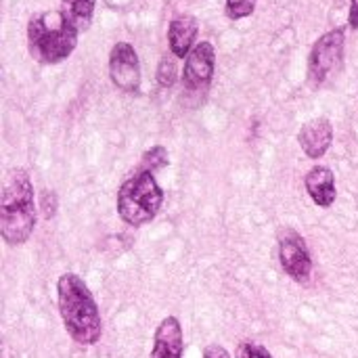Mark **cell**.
Segmentation results:
<instances>
[{
  "label": "cell",
  "instance_id": "cell-13",
  "mask_svg": "<svg viewBox=\"0 0 358 358\" xmlns=\"http://www.w3.org/2000/svg\"><path fill=\"white\" fill-rule=\"evenodd\" d=\"M61 10L78 27V31H86L92 23L94 0H61Z\"/></svg>",
  "mask_w": 358,
  "mask_h": 358
},
{
  "label": "cell",
  "instance_id": "cell-10",
  "mask_svg": "<svg viewBox=\"0 0 358 358\" xmlns=\"http://www.w3.org/2000/svg\"><path fill=\"white\" fill-rule=\"evenodd\" d=\"M298 145L308 159H321L334 145V124L327 117L306 122L298 132Z\"/></svg>",
  "mask_w": 358,
  "mask_h": 358
},
{
  "label": "cell",
  "instance_id": "cell-5",
  "mask_svg": "<svg viewBox=\"0 0 358 358\" xmlns=\"http://www.w3.org/2000/svg\"><path fill=\"white\" fill-rule=\"evenodd\" d=\"M344 29L336 27L329 29L327 34H323L310 50L308 57V78L315 86L325 84L340 67L344 61Z\"/></svg>",
  "mask_w": 358,
  "mask_h": 358
},
{
  "label": "cell",
  "instance_id": "cell-12",
  "mask_svg": "<svg viewBox=\"0 0 358 358\" xmlns=\"http://www.w3.org/2000/svg\"><path fill=\"white\" fill-rule=\"evenodd\" d=\"M199 34V21L193 15H178L168 25V44L170 52L176 59H187L195 48V40Z\"/></svg>",
  "mask_w": 358,
  "mask_h": 358
},
{
  "label": "cell",
  "instance_id": "cell-9",
  "mask_svg": "<svg viewBox=\"0 0 358 358\" xmlns=\"http://www.w3.org/2000/svg\"><path fill=\"white\" fill-rule=\"evenodd\" d=\"M185 357V334L178 317L170 315L159 321L153 334V346L149 358H182Z\"/></svg>",
  "mask_w": 358,
  "mask_h": 358
},
{
  "label": "cell",
  "instance_id": "cell-7",
  "mask_svg": "<svg viewBox=\"0 0 358 358\" xmlns=\"http://www.w3.org/2000/svg\"><path fill=\"white\" fill-rule=\"evenodd\" d=\"M109 78L122 92H138L141 88V61L130 42L113 44L109 52Z\"/></svg>",
  "mask_w": 358,
  "mask_h": 358
},
{
  "label": "cell",
  "instance_id": "cell-17",
  "mask_svg": "<svg viewBox=\"0 0 358 358\" xmlns=\"http://www.w3.org/2000/svg\"><path fill=\"white\" fill-rule=\"evenodd\" d=\"M235 358H275L268 348H264L262 344L258 342H252V340H245L237 346L235 350Z\"/></svg>",
  "mask_w": 358,
  "mask_h": 358
},
{
  "label": "cell",
  "instance_id": "cell-6",
  "mask_svg": "<svg viewBox=\"0 0 358 358\" xmlns=\"http://www.w3.org/2000/svg\"><path fill=\"white\" fill-rule=\"evenodd\" d=\"M277 256L283 273L298 285H306L313 277V256L308 243L294 229L279 231L277 237Z\"/></svg>",
  "mask_w": 358,
  "mask_h": 358
},
{
  "label": "cell",
  "instance_id": "cell-4",
  "mask_svg": "<svg viewBox=\"0 0 358 358\" xmlns=\"http://www.w3.org/2000/svg\"><path fill=\"white\" fill-rule=\"evenodd\" d=\"M164 206V189L157 185V178L149 170H136L126 178L115 197L117 216L134 229H141L155 220Z\"/></svg>",
  "mask_w": 358,
  "mask_h": 358
},
{
  "label": "cell",
  "instance_id": "cell-2",
  "mask_svg": "<svg viewBox=\"0 0 358 358\" xmlns=\"http://www.w3.org/2000/svg\"><path fill=\"white\" fill-rule=\"evenodd\" d=\"M38 206L31 176L25 168H13L2 187L0 235L6 245H23L36 231Z\"/></svg>",
  "mask_w": 358,
  "mask_h": 358
},
{
  "label": "cell",
  "instance_id": "cell-1",
  "mask_svg": "<svg viewBox=\"0 0 358 358\" xmlns=\"http://www.w3.org/2000/svg\"><path fill=\"white\" fill-rule=\"evenodd\" d=\"M57 306L67 336L80 346H94L103 336V319L99 304L76 273H63L57 279Z\"/></svg>",
  "mask_w": 358,
  "mask_h": 358
},
{
  "label": "cell",
  "instance_id": "cell-20",
  "mask_svg": "<svg viewBox=\"0 0 358 358\" xmlns=\"http://www.w3.org/2000/svg\"><path fill=\"white\" fill-rule=\"evenodd\" d=\"M348 25L358 29V0H350V13H348Z\"/></svg>",
  "mask_w": 358,
  "mask_h": 358
},
{
  "label": "cell",
  "instance_id": "cell-14",
  "mask_svg": "<svg viewBox=\"0 0 358 358\" xmlns=\"http://www.w3.org/2000/svg\"><path fill=\"white\" fill-rule=\"evenodd\" d=\"M170 164V155H168V149L162 147V145H155L151 149H147L141 157V164H138V170H149V172H157L162 168H166Z\"/></svg>",
  "mask_w": 358,
  "mask_h": 358
},
{
  "label": "cell",
  "instance_id": "cell-18",
  "mask_svg": "<svg viewBox=\"0 0 358 358\" xmlns=\"http://www.w3.org/2000/svg\"><path fill=\"white\" fill-rule=\"evenodd\" d=\"M38 206H40L42 216H44L46 220H52V218L57 216V208H59V197H57V193L50 191V189H44V191L40 193Z\"/></svg>",
  "mask_w": 358,
  "mask_h": 358
},
{
  "label": "cell",
  "instance_id": "cell-19",
  "mask_svg": "<svg viewBox=\"0 0 358 358\" xmlns=\"http://www.w3.org/2000/svg\"><path fill=\"white\" fill-rule=\"evenodd\" d=\"M201 358H233L231 357V352L224 348V346H220V344H210V346H206L203 348V355Z\"/></svg>",
  "mask_w": 358,
  "mask_h": 358
},
{
  "label": "cell",
  "instance_id": "cell-11",
  "mask_svg": "<svg viewBox=\"0 0 358 358\" xmlns=\"http://www.w3.org/2000/svg\"><path fill=\"white\" fill-rule=\"evenodd\" d=\"M304 189L315 206L331 208L338 199L336 172L327 166H313L304 176Z\"/></svg>",
  "mask_w": 358,
  "mask_h": 358
},
{
  "label": "cell",
  "instance_id": "cell-15",
  "mask_svg": "<svg viewBox=\"0 0 358 358\" xmlns=\"http://www.w3.org/2000/svg\"><path fill=\"white\" fill-rule=\"evenodd\" d=\"M178 78V65H176V57L174 55H164L159 59V65H157V82L162 88H170L174 86Z\"/></svg>",
  "mask_w": 358,
  "mask_h": 358
},
{
  "label": "cell",
  "instance_id": "cell-3",
  "mask_svg": "<svg viewBox=\"0 0 358 358\" xmlns=\"http://www.w3.org/2000/svg\"><path fill=\"white\" fill-rule=\"evenodd\" d=\"M78 27L63 10H42L31 15L27 23V48L34 61L57 65L65 61L78 46Z\"/></svg>",
  "mask_w": 358,
  "mask_h": 358
},
{
  "label": "cell",
  "instance_id": "cell-8",
  "mask_svg": "<svg viewBox=\"0 0 358 358\" xmlns=\"http://www.w3.org/2000/svg\"><path fill=\"white\" fill-rule=\"evenodd\" d=\"M216 69V50L214 44L208 40H201L195 44V48L189 52L185 59V69H182V84L187 90H203Z\"/></svg>",
  "mask_w": 358,
  "mask_h": 358
},
{
  "label": "cell",
  "instance_id": "cell-16",
  "mask_svg": "<svg viewBox=\"0 0 358 358\" xmlns=\"http://www.w3.org/2000/svg\"><path fill=\"white\" fill-rule=\"evenodd\" d=\"M256 2H258V0H227L224 13H227L229 19L239 21V19L250 17V15L256 10Z\"/></svg>",
  "mask_w": 358,
  "mask_h": 358
}]
</instances>
